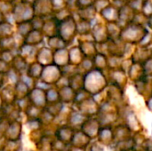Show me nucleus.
I'll list each match as a JSON object with an SVG mask.
<instances>
[{"mask_svg":"<svg viewBox=\"0 0 152 151\" xmlns=\"http://www.w3.org/2000/svg\"><path fill=\"white\" fill-rule=\"evenodd\" d=\"M43 41V32L42 30L37 29H32L25 37L23 44H28V45H37L40 44Z\"/></svg>","mask_w":152,"mask_h":151,"instance_id":"nucleus-1","label":"nucleus"},{"mask_svg":"<svg viewBox=\"0 0 152 151\" xmlns=\"http://www.w3.org/2000/svg\"><path fill=\"white\" fill-rule=\"evenodd\" d=\"M13 34H14V30H13L12 24L5 20L0 23V38L13 36Z\"/></svg>","mask_w":152,"mask_h":151,"instance_id":"nucleus-2","label":"nucleus"},{"mask_svg":"<svg viewBox=\"0 0 152 151\" xmlns=\"http://www.w3.org/2000/svg\"><path fill=\"white\" fill-rule=\"evenodd\" d=\"M17 25H18V33H19V35H20V36L23 37V39L33 29L30 20L21 21V22L17 23Z\"/></svg>","mask_w":152,"mask_h":151,"instance_id":"nucleus-3","label":"nucleus"},{"mask_svg":"<svg viewBox=\"0 0 152 151\" xmlns=\"http://www.w3.org/2000/svg\"><path fill=\"white\" fill-rule=\"evenodd\" d=\"M9 63L0 58V74H7L9 71Z\"/></svg>","mask_w":152,"mask_h":151,"instance_id":"nucleus-4","label":"nucleus"},{"mask_svg":"<svg viewBox=\"0 0 152 151\" xmlns=\"http://www.w3.org/2000/svg\"><path fill=\"white\" fill-rule=\"evenodd\" d=\"M4 21V13L0 11V23Z\"/></svg>","mask_w":152,"mask_h":151,"instance_id":"nucleus-5","label":"nucleus"},{"mask_svg":"<svg viewBox=\"0 0 152 151\" xmlns=\"http://www.w3.org/2000/svg\"><path fill=\"white\" fill-rule=\"evenodd\" d=\"M4 1H6V2H9V3H12V0H4Z\"/></svg>","mask_w":152,"mask_h":151,"instance_id":"nucleus-6","label":"nucleus"}]
</instances>
